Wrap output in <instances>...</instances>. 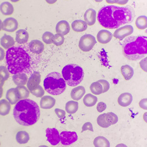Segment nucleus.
<instances>
[{"label": "nucleus", "mask_w": 147, "mask_h": 147, "mask_svg": "<svg viewBox=\"0 0 147 147\" xmlns=\"http://www.w3.org/2000/svg\"><path fill=\"white\" fill-rule=\"evenodd\" d=\"M134 16V10L130 6L119 7L109 5L99 11L98 20L104 28L115 29L132 22Z\"/></svg>", "instance_id": "obj_1"}, {"label": "nucleus", "mask_w": 147, "mask_h": 147, "mask_svg": "<svg viewBox=\"0 0 147 147\" xmlns=\"http://www.w3.org/2000/svg\"><path fill=\"white\" fill-rule=\"evenodd\" d=\"M16 121L22 126H31L37 122L40 117V109L35 101L30 99L19 101L13 110Z\"/></svg>", "instance_id": "obj_2"}, {"label": "nucleus", "mask_w": 147, "mask_h": 147, "mask_svg": "<svg viewBox=\"0 0 147 147\" xmlns=\"http://www.w3.org/2000/svg\"><path fill=\"white\" fill-rule=\"evenodd\" d=\"M5 58L7 69L12 74L24 73L31 67L30 57L21 47H13L8 49Z\"/></svg>", "instance_id": "obj_3"}, {"label": "nucleus", "mask_w": 147, "mask_h": 147, "mask_svg": "<svg viewBox=\"0 0 147 147\" xmlns=\"http://www.w3.org/2000/svg\"><path fill=\"white\" fill-rule=\"evenodd\" d=\"M123 54L127 59L137 61L147 54V36H131L122 43Z\"/></svg>", "instance_id": "obj_4"}, {"label": "nucleus", "mask_w": 147, "mask_h": 147, "mask_svg": "<svg viewBox=\"0 0 147 147\" xmlns=\"http://www.w3.org/2000/svg\"><path fill=\"white\" fill-rule=\"evenodd\" d=\"M66 82L59 72H53L46 77L44 81L45 90L53 95H58L63 93L66 89Z\"/></svg>", "instance_id": "obj_5"}, {"label": "nucleus", "mask_w": 147, "mask_h": 147, "mask_svg": "<svg viewBox=\"0 0 147 147\" xmlns=\"http://www.w3.org/2000/svg\"><path fill=\"white\" fill-rule=\"evenodd\" d=\"M63 77L66 84L71 87H76L83 80L84 72L79 65L71 64L65 66L62 70Z\"/></svg>", "instance_id": "obj_6"}, {"label": "nucleus", "mask_w": 147, "mask_h": 147, "mask_svg": "<svg viewBox=\"0 0 147 147\" xmlns=\"http://www.w3.org/2000/svg\"><path fill=\"white\" fill-rule=\"evenodd\" d=\"M96 41L94 36L91 34H85L81 36L79 42V47L82 51L88 52L91 51Z\"/></svg>", "instance_id": "obj_7"}, {"label": "nucleus", "mask_w": 147, "mask_h": 147, "mask_svg": "<svg viewBox=\"0 0 147 147\" xmlns=\"http://www.w3.org/2000/svg\"><path fill=\"white\" fill-rule=\"evenodd\" d=\"M60 141L64 145H69L78 140V136L74 131H62L60 134Z\"/></svg>", "instance_id": "obj_8"}, {"label": "nucleus", "mask_w": 147, "mask_h": 147, "mask_svg": "<svg viewBox=\"0 0 147 147\" xmlns=\"http://www.w3.org/2000/svg\"><path fill=\"white\" fill-rule=\"evenodd\" d=\"M47 141L52 145H56L60 142V135L56 128H48L46 129Z\"/></svg>", "instance_id": "obj_9"}, {"label": "nucleus", "mask_w": 147, "mask_h": 147, "mask_svg": "<svg viewBox=\"0 0 147 147\" xmlns=\"http://www.w3.org/2000/svg\"><path fill=\"white\" fill-rule=\"evenodd\" d=\"M18 27V21L13 17L6 18L2 23V30L9 32H13L16 31Z\"/></svg>", "instance_id": "obj_10"}, {"label": "nucleus", "mask_w": 147, "mask_h": 147, "mask_svg": "<svg viewBox=\"0 0 147 147\" xmlns=\"http://www.w3.org/2000/svg\"><path fill=\"white\" fill-rule=\"evenodd\" d=\"M134 31L132 26L128 25L117 28L114 33V36L117 39L122 40L127 36L131 35Z\"/></svg>", "instance_id": "obj_11"}, {"label": "nucleus", "mask_w": 147, "mask_h": 147, "mask_svg": "<svg viewBox=\"0 0 147 147\" xmlns=\"http://www.w3.org/2000/svg\"><path fill=\"white\" fill-rule=\"evenodd\" d=\"M41 82V75L39 72L35 71L31 76L27 82V88L30 91L38 87Z\"/></svg>", "instance_id": "obj_12"}, {"label": "nucleus", "mask_w": 147, "mask_h": 147, "mask_svg": "<svg viewBox=\"0 0 147 147\" xmlns=\"http://www.w3.org/2000/svg\"><path fill=\"white\" fill-rule=\"evenodd\" d=\"M113 34L106 30H102L97 34V40L101 44H107L111 40Z\"/></svg>", "instance_id": "obj_13"}, {"label": "nucleus", "mask_w": 147, "mask_h": 147, "mask_svg": "<svg viewBox=\"0 0 147 147\" xmlns=\"http://www.w3.org/2000/svg\"><path fill=\"white\" fill-rule=\"evenodd\" d=\"M29 48L32 53L36 54H40L44 51V45L41 41L35 40L30 42Z\"/></svg>", "instance_id": "obj_14"}, {"label": "nucleus", "mask_w": 147, "mask_h": 147, "mask_svg": "<svg viewBox=\"0 0 147 147\" xmlns=\"http://www.w3.org/2000/svg\"><path fill=\"white\" fill-rule=\"evenodd\" d=\"M55 104V100L51 96H44L40 100V107L42 109L52 108Z\"/></svg>", "instance_id": "obj_15"}, {"label": "nucleus", "mask_w": 147, "mask_h": 147, "mask_svg": "<svg viewBox=\"0 0 147 147\" xmlns=\"http://www.w3.org/2000/svg\"><path fill=\"white\" fill-rule=\"evenodd\" d=\"M70 31L69 23L65 20L59 21L56 26V32L62 35H67Z\"/></svg>", "instance_id": "obj_16"}, {"label": "nucleus", "mask_w": 147, "mask_h": 147, "mask_svg": "<svg viewBox=\"0 0 147 147\" xmlns=\"http://www.w3.org/2000/svg\"><path fill=\"white\" fill-rule=\"evenodd\" d=\"M6 98L12 105L17 104L20 101L19 95L16 88H11L8 90L6 94Z\"/></svg>", "instance_id": "obj_17"}, {"label": "nucleus", "mask_w": 147, "mask_h": 147, "mask_svg": "<svg viewBox=\"0 0 147 147\" xmlns=\"http://www.w3.org/2000/svg\"><path fill=\"white\" fill-rule=\"evenodd\" d=\"M132 99V95L130 93L125 92L119 95L118 98V102L121 107H126L131 104Z\"/></svg>", "instance_id": "obj_18"}, {"label": "nucleus", "mask_w": 147, "mask_h": 147, "mask_svg": "<svg viewBox=\"0 0 147 147\" xmlns=\"http://www.w3.org/2000/svg\"><path fill=\"white\" fill-rule=\"evenodd\" d=\"M96 17V11L92 8L88 9L84 14L85 22L88 26H93L95 23Z\"/></svg>", "instance_id": "obj_19"}, {"label": "nucleus", "mask_w": 147, "mask_h": 147, "mask_svg": "<svg viewBox=\"0 0 147 147\" xmlns=\"http://www.w3.org/2000/svg\"><path fill=\"white\" fill-rule=\"evenodd\" d=\"M13 81L17 86H24L28 82V77L25 73H18L13 76Z\"/></svg>", "instance_id": "obj_20"}, {"label": "nucleus", "mask_w": 147, "mask_h": 147, "mask_svg": "<svg viewBox=\"0 0 147 147\" xmlns=\"http://www.w3.org/2000/svg\"><path fill=\"white\" fill-rule=\"evenodd\" d=\"M85 90L83 86H78L72 90L71 92V97L76 101L81 100L85 95Z\"/></svg>", "instance_id": "obj_21"}, {"label": "nucleus", "mask_w": 147, "mask_h": 147, "mask_svg": "<svg viewBox=\"0 0 147 147\" xmlns=\"http://www.w3.org/2000/svg\"><path fill=\"white\" fill-rule=\"evenodd\" d=\"M29 39L28 32L25 30H19L16 32V41L18 44L26 43Z\"/></svg>", "instance_id": "obj_22"}, {"label": "nucleus", "mask_w": 147, "mask_h": 147, "mask_svg": "<svg viewBox=\"0 0 147 147\" xmlns=\"http://www.w3.org/2000/svg\"><path fill=\"white\" fill-rule=\"evenodd\" d=\"M71 27L72 30L76 32H82L87 29V24L84 21L78 20L73 21Z\"/></svg>", "instance_id": "obj_23"}, {"label": "nucleus", "mask_w": 147, "mask_h": 147, "mask_svg": "<svg viewBox=\"0 0 147 147\" xmlns=\"http://www.w3.org/2000/svg\"><path fill=\"white\" fill-rule=\"evenodd\" d=\"M0 43L4 48L8 50V49L13 47V46L15 44V41L14 38L11 36L5 34L3 35V37L0 40Z\"/></svg>", "instance_id": "obj_24"}, {"label": "nucleus", "mask_w": 147, "mask_h": 147, "mask_svg": "<svg viewBox=\"0 0 147 147\" xmlns=\"http://www.w3.org/2000/svg\"><path fill=\"white\" fill-rule=\"evenodd\" d=\"M13 5L9 2H4L0 5V11L4 16H10L14 13Z\"/></svg>", "instance_id": "obj_25"}, {"label": "nucleus", "mask_w": 147, "mask_h": 147, "mask_svg": "<svg viewBox=\"0 0 147 147\" xmlns=\"http://www.w3.org/2000/svg\"><path fill=\"white\" fill-rule=\"evenodd\" d=\"M16 140L20 144H27L30 140V136L27 132L21 131L17 132L16 135Z\"/></svg>", "instance_id": "obj_26"}, {"label": "nucleus", "mask_w": 147, "mask_h": 147, "mask_svg": "<svg viewBox=\"0 0 147 147\" xmlns=\"http://www.w3.org/2000/svg\"><path fill=\"white\" fill-rule=\"evenodd\" d=\"M121 71L125 80L127 81L131 80V78L134 76V69L131 66L128 65L122 66L121 68Z\"/></svg>", "instance_id": "obj_27"}, {"label": "nucleus", "mask_w": 147, "mask_h": 147, "mask_svg": "<svg viewBox=\"0 0 147 147\" xmlns=\"http://www.w3.org/2000/svg\"><path fill=\"white\" fill-rule=\"evenodd\" d=\"M11 108V104L7 100H0V115L3 116L8 115L10 112Z\"/></svg>", "instance_id": "obj_28"}, {"label": "nucleus", "mask_w": 147, "mask_h": 147, "mask_svg": "<svg viewBox=\"0 0 147 147\" xmlns=\"http://www.w3.org/2000/svg\"><path fill=\"white\" fill-rule=\"evenodd\" d=\"M98 101L97 97L91 94H88L85 95L83 98V102L87 107H93L95 105Z\"/></svg>", "instance_id": "obj_29"}, {"label": "nucleus", "mask_w": 147, "mask_h": 147, "mask_svg": "<svg viewBox=\"0 0 147 147\" xmlns=\"http://www.w3.org/2000/svg\"><path fill=\"white\" fill-rule=\"evenodd\" d=\"M94 145L95 147H110L109 141L102 136L97 137L94 139Z\"/></svg>", "instance_id": "obj_30"}, {"label": "nucleus", "mask_w": 147, "mask_h": 147, "mask_svg": "<svg viewBox=\"0 0 147 147\" xmlns=\"http://www.w3.org/2000/svg\"><path fill=\"white\" fill-rule=\"evenodd\" d=\"M78 109V102L76 101H69L65 105L66 112L70 114H75Z\"/></svg>", "instance_id": "obj_31"}, {"label": "nucleus", "mask_w": 147, "mask_h": 147, "mask_svg": "<svg viewBox=\"0 0 147 147\" xmlns=\"http://www.w3.org/2000/svg\"><path fill=\"white\" fill-rule=\"evenodd\" d=\"M9 77V71L5 66H0V85L3 86L4 82Z\"/></svg>", "instance_id": "obj_32"}, {"label": "nucleus", "mask_w": 147, "mask_h": 147, "mask_svg": "<svg viewBox=\"0 0 147 147\" xmlns=\"http://www.w3.org/2000/svg\"><path fill=\"white\" fill-rule=\"evenodd\" d=\"M17 90L20 100H24L27 99V98L30 95V91L28 90L24 86H17V88H16Z\"/></svg>", "instance_id": "obj_33"}, {"label": "nucleus", "mask_w": 147, "mask_h": 147, "mask_svg": "<svg viewBox=\"0 0 147 147\" xmlns=\"http://www.w3.org/2000/svg\"><path fill=\"white\" fill-rule=\"evenodd\" d=\"M136 25L140 30H144L147 28V17L142 16L137 18Z\"/></svg>", "instance_id": "obj_34"}, {"label": "nucleus", "mask_w": 147, "mask_h": 147, "mask_svg": "<svg viewBox=\"0 0 147 147\" xmlns=\"http://www.w3.org/2000/svg\"><path fill=\"white\" fill-rule=\"evenodd\" d=\"M90 90L94 95H100L102 93L103 88L102 85L99 82H94L91 84Z\"/></svg>", "instance_id": "obj_35"}, {"label": "nucleus", "mask_w": 147, "mask_h": 147, "mask_svg": "<svg viewBox=\"0 0 147 147\" xmlns=\"http://www.w3.org/2000/svg\"><path fill=\"white\" fill-rule=\"evenodd\" d=\"M97 124H98L102 128H108L110 125L107 121V119L106 117V113L100 115L97 118Z\"/></svg>", "instance_id": "obj_36"}, {"label": "nucleus", "mask_w": 147, "mask_h": 147, "mask_svg": "<svg viewBox=\"0 0 147 147\" xmlns=\"http://www.w3.org/2000/svg\"><path fill=\"white\" fill-rule=\"evenodd\" d=\"M42 39V41L47 44H53L54 40V35L50 32L47 31L43 34Z\"/></svg>", "instance_id": "obj_37"}, {"label": "nucleus", "mask_w": 147, "mask_h": 147, "mask_svg": "<svg viewBox=\"0 0 147 147\" xmlns=\"http://www.w3.org/2000/svg\"><path fill=\"white\" fill-rule=\"evenodd\" d=\"M106 117L109 125L117 124V122L118 121V118L117 115L111 112L106 113Z\"/></svg>", "instance_id": "obj_38"}, {"label": "nucleus", "mask_w": 147, "mask_h": 147, "mask_svg": "<svg viewBox=\"0 0 147 147\" xmlns=\"http://www.w3.org/2000/svg\"><path fill=\"white\" fill-rule=\"evenodd\" d=\"M64 42V36L60 34H56L54 35V40L53 44L56 46H60L63 45Z\"/></svg>", "instance_id": "obj_39"}, {"label": "nucleus", "mask_w": 147, "mask_h": 147, "mask_svg": "<svg viewBox=\"0 0 147 147\" xmlns=\"http://www.w3.org/2000/svg\"><path fill=\"white\" fill-rule=\"evenodd\" d=\"M31 93L35 95V96L38 97V98H40V97H42V96L44 95L45 91L44 90V89L42 88V87L39 85L38 87L35 88L34 90L30 91Z\"/></svg>", "instance_id": "obj_40"}, {"label": "nucleus", "mask_w": 147, "mask_h": 147, "mask_svg": "<svg viewBox=\"0 0 147 147\" xmlns=\"http://www.w3.org/2000/svg\"><path fill=\"white\" fill-rule=\"evenodd\" d=\"M98 82H99L102 86V88H103V91H102V93H105L106 92H107L109 89V82L105 80H100L99 81H98Z\"/></svg>", "instance_id": "obj_41"}, {"label": "nucleus", "mask_w": 147, "mask_h": 147, "mask_svg": "<svg viewBox=\"0 0 147 147\" xmlns=\"http://www.w3.org/2000/svg\"><path fill=\"white\" fill-rule=\"evenodd\" d=\"M87 130L91 131L92 132L94 131L92 125V124L90 122H86V123H85L83 125V126L82 127L81 132H84L85 131H87Z\"/></svg>", "instance_id": "obj_42"}, {"label": "nucleus", "mask_w": 147, "mask_h": 147, "mask_svg": "<svg viewBox=\"0 0 147 147\" xmlns=\"http://www.w3.org/2000/svg\"><path fill=\"white\" fill-rule=\"evenodd\" d=\"M55 113L57 114V117L60 119H63V118H65V117L66 113L64 110L61 109L59 108H56V109H55Z\"/></svg>", "instance_id": "obj_43"}, {"label": "nucleus", "mask_w": 147, "mask_h": 147, "mask_svg": "<svg viewBox=\"0 0 147 147\" xmlns=\"http://www.w3.org/2000/svg\"><path fill=\"white\" fill-rule=\"evenodd\" d=\"M140 65L144 71L147 72V57L140 61Z\"/></svg>", "instance_id": "obj_44"}, {"label": "nucleus", "mask_w": 147, "mask_h": 147, "mask_svg": "<svg viewBox=\"0 0 147 147\" xmlns=\"http://www.w3.org/2000/svg\"><path fill=\"white\" fill-rule=\"evenodd\" d=\"M106 108H107V105L105 103L103 102H100L98 104L96 107L97 111L99 113L103 112L104 110L106 109Z\"/></svg>", "instance_id": "obj_45"}, {"label": "nucleus", "mask_w": 147, "mask_h": 147, "mask_svg": "<svg viewBox=\"0 0 147 147\" xmlns=\"http://www.w3.org/2000/svg\"><path fill=\"white\" fill-rule=\"evenodd\" d=\"M140 107L144 110H147V98L141 100L139 102Z\"/></svg>", "instance_id": "obj_46"}, {"label": "nucleus", "mask_w": 147, "mask_h": 147, "mask_svg": "<svg viewBox=\"0 0 147 147\" xmlns=\"http://www.w3.org/2000/svg\"><path fill=\"white\" fill-rule=\"evenodd\" d=\"M5 55V53L4 49L0 47V61H3L4 59Z\"/></svg>", "instance_id": "obj_47"}, {"label": "nucleus", "mask_w": 147, "mask_h": 147, "mask_svg": "<svg viewBox=\"0 0 147 147\" xmlns=\"http://www.w3.org/2000/svg\"><path fill=\"white\" fill-rule=\"evenodd\" d=\"M119 0H106V1L108 4H117Z\"/></svg>", "instance_id": "obj_48"}, {"label": "nucleus", "mask_w": 147, "mask_h": 147, "mask_svg": "<svg viewBox=\"0 0 147 147\" xmlns=\"http://www.w3.org/2000/svg\"><path fill=\"white\" fill-rule=\"evenodd\" d=\"M128 2V0H119L117 4H120V5H125Z\"/></svg>", "instance_id": "obj_49"}, {"label": "nucleus", "mask_w": 147, "mask_h": 147, "mask_svg": "<svg viewBox=\"0 0 147 147\" xmlns=\"http://www.w3.org/2000/svg\"><path fill=\"white\" fill-rule=\"evenodd\" d=\"M45 1L49 4H53L57 1V0H45Z\"/></svg>", "instance_id": "obj_50"}, {"label": "nucleus", "mask_w": 147, "mask_h": 147, "mask_svg": "<svg viewBox=\"0 0 147 147\" xmlns=\"http://www.w3.org/2000/svg\"><path fill=\"white\" fill-rule=\"evenodd\" d=\"M3 87L0 85V98L3 96Z\"/></svg>", "instance_id": "obj_51"}, {"label": "nucleus", "mask_w": 147, "mask_h": 147, "mask_svg": "<svg viewBox=\"0 0 147 147\" xmlns=\"http://www.w3.org/2000/svg\"><path fill=\"white\" fill-rule=\"evenodd\" d=\"M143 118H144V120L145 121V122L147 124V112L144 113V114L143 115Z\"/></svg>", "instance_id": "obj_52"}, {"label": "nucleus", "mask_w": 147, "mask_h": 147, "mask_svg": "<svg viewBox=\"0 0 147 147\" xmlns=\"http://www.w3.org/2000/svg\"><path fill=\"white\" fill-rule=\"evenodd\" d=\"M115 147H128L125 144H119L116 145Z\"/></svg>", "instance_id": "obj_53"}, {"label": "nucleus", "mask_w": 147, "mask_h": 147, "mask_svg": "<svg viewBox=\"0 0 147 147\" xmlns=\"http://www.w3.org/2000/svg\"><path fill=\"white\" fill-rule=\"evenodd\" d=\"M2 23H3L2 21L0 20V31L2 30Z\"/></svg>", "instance_id": "obj_54"}, {"label": "nucleus", "mask_w": 147, "mask_h": 147, "mask_svg": "<svg viewBox=\"0 0 147 147\" xmlns=\"http://www.w3.org/2000/svg\"><path fill=\"white\" fill-rule=\"evenodd\" d=\"M10 1H12V2H13V3H17V2L19 1L20 0H10Z\"/></svg>", "instance_id": "obj_55"}, {"label": "nucleus", "mask_w": 147, "mask_h": 147, "mask_svg": "<svg viewBox=\"0 0 147 147\" xmlns=\"http://www.w3.org/2000/svg\"><path fill=\"white\" fill-rule=\"evenodd\" d=\"M95 1H96V2H98V3H100V2H101V1H102L103 0H95Z\"/></svg>", "instance_id": "obj_56"}, {"label": "nucleus", "mask_w": 147, "mask_h": 147, "mask_svg": "<svg viewBox=\"0 0 147 147\" xmlns=\"http://www.w3.org/2000/svg\"><path fill=\"white\" fill-rule=\"evenodd\" d=\"M38 147H48V146H47V145H41V146H40Z\"/></svg>", "instance_id": "obj_57"}, {"label": "nucleus", "mask_w": 147, "mask_h": 147, "mask_svg": "<svg viewBox=\"0 0 147 147\" xmlns=\"http://www.w3.org/2000/svg\"><path fill=\"white\" fill-rule=\"evenodd\" d=\"M0 145H1V143H0Z\"/></svg>", "instance_id": "obj_58"}, {"label": "nucleus", "mask_w": 147, "mask_h": 147, "mask_svg": "<svg viewBox=\"0 0 147 147\" xmlns=\"http://www.w3.org/2000/svg\"><path fill=\"white\" fill-rule=\"evenodd\" d=\"M27 147H30V146H27Z\"/></svg>", "instance_id": "obj_59"}]
</instances>
